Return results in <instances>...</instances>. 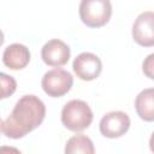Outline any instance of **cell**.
Segmentation results:
<instances>
[{"mask_svg":"<svg viewBox=\"0 0 154 154\" xmlns=\"http://www.w3.org/2000/svg\"><path fill=\"white\" fill-rule=\"evenodd\" d=\"M45 116L43 101L36 95H24L17 101L11 114L1 122V131L6 137L22 138L41 125Z\"/></svg>","mask_w":154,"mask_h":154,"instance_id":"6da1fadb","label":"cell"},{"mask_svg":"<svg viewBox=\"0 0 154 154\" xmlns=\"http://www.w3.org/2000/svg\"><path fill=\"white\" fill-rule=\"evenodd\" d=\"M93 122V111L83 100H71L61 109V123L70 131H83Z\"/></svg>","mask_w":154,"mask_h":154,"instance_id":"7a4b0ae2","label":"cell"},{"mask_svg":"<svg viewBox=\"0 0 154 154\" xmlns=\"http://www.w3.org/2000/svg\"><path fill=\"white\" fill-rule=\"evenodd\" d=\"M112 16L109 0H82L79 4L81 20L89 28L103 26Z\"/></svg>","mask_w":154,"mask_h":154,"instance_id":"3957f363","label":"cell"},{"mask_svg":"<svg viewBox=\"0 0 154 154\" xmlns=\"http://www.w3.org/2000/svg\"><path fill=\"white\" fill-rule=\"evenodd\" d=\"M73 84L72 75L64 69H53L47 71L41 81L43 91L52 97H60L65 95Z\"/></svg>","mask_w":154,"mask_h":154,"instance_id":"277c9868","label":"cell"},{"mask_svg":"<svg viewBox=\"0 0 154 154\" xmlns=\"http://www.w3.org/2000/svg\"><path fill=\"white\" fill-rule=\"evenodd\" d=\"M100 132L107 138H118L130 128V118L125 112L112 111L106 113L100 120Z\"/></svg>","mask_w":154,"mask_h":154,"instance_id":"5b68a950","label":"cell"},{"mask_svg":"<svg viewBox=\"0 0 154 154\" xmlns=\"http://www.w3.org/2000/svg\"><path fill=\"white\" fill-rule=\"evenodd\" d=\"M72 69L79 79L93 81L100 76L102 70V63L96 54L90 52H83L75 58Z\"/></svg>","mask_w":154,"mask_h":154,"instance_id":"8992f818","label":"cell"},{"mask_svg":"<svg viewBox=\"0 0 154 154\" xmlns=\"http://www.w3.org/2000/svg\"><path fill=\"white\" fill-rule=\"evenodd\" d=\"M132 37L143 47L154 46V12L146 11L137 16L132 25Z\"/></svg>","mask_w":154,"mask_h":154,"instance_id":"52a82bcc","label":"cell"},{"mask_svg":"<svg viewBox=\"0 0 154 154\" xmlns=\"http://www.w3.org/2000/svg\"><path fill=\"white\" fill-rule=\"evenodd\" d=\"M70 47L61 40L53 38L46 42L41 49V58L49 66L60 67L70 59Z\"/></svg>","mask_w":154,"mask_h":154,"instance_id":"ba28073f","label":"cell"},{"mask_svg":"<svg viewBox=\"0 0 154 154\" xmlns=\"http://www.w3.org/2000/svg\"><path fill=\"white\" fill-rule=\"evenodd\" d=\"M2 61L11 70H22L30 61V52L24 45L12 43L5 48Z\"/></svg>","mask_w":154,"mask_h":154,"instance_id":"9c48e42d","label":"cell"},{"mask_svg":"<svg viewBox=\"0 0 154 154\" xmlns=\"http://www.w3.org/2000/svg\"><path fill=\"white\" fill-rule=\"evenodd\" d=\"M138 117L146 122H154V88L143 89L135 100Z\"/></svg>","mask_w":154,"mask_h":154,"instance_id":"30bf717a","label":"cell"},{"mask_svg":"<svg viewBox=\"0 0 154 154\" xmlns=\"http://www.w3.org/2000/svg\"><path fill=\"white\" fill-rule=\"evenodd\" d=\"M95 152L93 141L85 136V135H75L71 138L67 140L65 146V153L66 154H76V153H83V154H93Z\"/></svg>","mask_w":154,"mask_h":154,"instance_id":"8fae6325","label":"cell"},{"mask_svg":"<svg viewBox=\"0 0 154 154\" xmlns=\"http://www.w3.org/2000/svg\"><path fill=\"white\" fill-rule=\"evenodd\" d=\"M0 81H1V99H5V97L12 95L16 91L17 83L12 76H8V75L1 72Z\"/></svg>","mask_w":154,"mask_h":154,"instance_id":"7c38bea8","label":"cell"},{"mask_svg":"<svg viewBox=\"0 0 154 154\" xmlns=\"http://www.w3.org/2000/svg\"><path fill=\"white\" fill-rule=\"evenodd\" d=\"M142 70H143V73L148 78L154 79V53L144 58L143 64H142Z\"/></svg>","mask_w":154,"mask_h":154,"instance_id":"4fadbf2b","label":"cell"},{"mask_svg":"<svg viewBox=\"0 0 154 154\" xmlns=\"http://www.w3.org/2000/svg\"><path fill=\"white\" fill-rule=\"evenodd\" d=\"M149 148H150V150L154 153V132L152 134V136H150V138H149Z\"/></svg>","mask_w":154,"mask_h":154,"instance_id":"5bb4252c","label":"cell"}]
</instances>
